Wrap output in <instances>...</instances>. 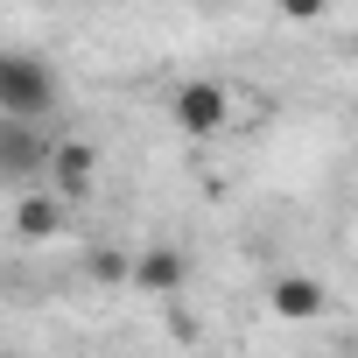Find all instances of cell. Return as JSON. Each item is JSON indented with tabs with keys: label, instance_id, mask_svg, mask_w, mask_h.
Here are the masks:
<instances>
[{
	"label": "cell",
	"instance_id": "obj_1",
	"mask_svg": "<svg viewBox=\"0 0 358 358\" xmlns=\"http://www.w3.org/2000/svg\"><path fill=\"white\" fill-rule=\"evenodd\" d=\"M57 71L29 50H0V120H43L57 113Z\"/></svg>",
	"mask_w": 358,
	"mask_h": 358
},
{
	"label": "cell",
	"instance_id": "obj_2",
	"mask_svg": "<svg viewBox=\"0 0 358 358\" xmlns=\"http://www.w3.org/2000/svg\"><path fill=\"white\" fill-rule=\"evenodd\" d=\"M169 120L183 127L190 141H211V134H225V120H232V92H225L218 78H190V85L169 92Z\"/></svg>",
	"mask_w": 358,
	"mask_h": 358
},
{
	"label": "cell",
	"instance_id": "obj_3",
	"mask_svg": "<svg viewBox=\"0 0 358 358\" xmlns=\"http://www.w3.org/2000/svg\"><path fill=\"white\" fill-rule=\"evenodd\" d=\"M50 176H57V204H85L99 183V148L92 141H50Z\"/></svg>",
	"mask_w": 358,
	"mask_h": 358
},
{
	"label": "cell",
	"instance_id": "obj_4",
	"mask_svg": "<svg viewBox=\"0 0 358 358\" xmlns=\"http://www.w3.org/2000/svg\"><path fill=\"white\" fill-rule=\"evenodd\" d=\"M127 281L148 288V295H183L190 288V253H176V246H148L127 260Z\"/></svg>",
	"mask_w": 358,
	"mask_h": 358
},
{
	"label": "cell",
	"instance_id": "obj_5",
	"mask_svg": "<svg viewBox=\"0 0 358 358\" xmlns=\"http://www.w3.org/2000/svg\"><path fill=\"white\" fill-rule=\"evenodd\" d=\"M50 169V141L36 120H0V176H43Z\"/></svg>",
	"mask_w": 358,
	"mask_h": 358
},
{
	"label": "cell",
	"instance_id": "obj_6",
	"mask_svg": "<svg viewBox=\"0 0 358 358\" xmlns=\"http://www.w3.org/2000/svg\"><path fill=\"white\" fill-rule=\"evenodd\" d=\"M267 302H274V316H281V323H309V316H323V302H330V295H323V281H316V274H281Z\"/></svg>",
	"mask_w": 358,
	"mask_h": 358
},
{
	"label": "cell",
	"instance_id": "obj_7",
	"mask_svg": "<svg viewBox=\"0 0 358 358\" xmlns=\"http://www.w3.org/2000/svg\"><path fill=\"white\" fill-rule=\"evenodd\" d=\"M15 232H22V239H36V246H43V239H57V232H64V204H57L50 190H29V197L15 204Z\"/></svg>",
	"mask_w": 358,
	"mask_h": 358
},
{
	"label": "cell",
	"instance_id": "obj_8",
	"mask_svg": "<svg viewBox=\"0 0 358 358\" xmlns=\"http://www.w3.org/2000/svg\"><path fill=\"white\" fill-rule=\"evenodd\" d=\"M92 274L99 281H127V253H92Z\"/></svg>",
	"mask_w": 358,
	"mask_h": 358
},
{
	"label": "cell",
	"instance_id": "obj_9",
	"mask_svg": "<svg viewBox=\"0 0 358 358\" xmlns=\"http://www.w3.org/2000/svg\"><path fill=\"white\" fill-rule=\"evenodd\" d=\"M274 8H281V15H288V22H316V15H323V8H330V0H274Z\"/></svg>",
	"mask_w": 358,
	"mask_h": 358
}]
</instances>
